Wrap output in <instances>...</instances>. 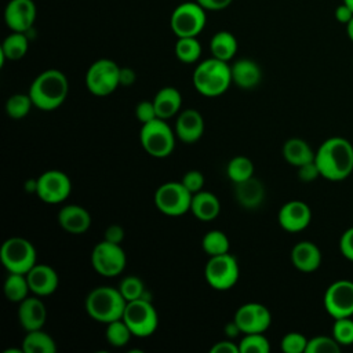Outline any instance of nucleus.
<instances>
[{"label":"nucleus","mask_w":353,"mask_h":353,"mask_svg":"<svg viewBox=\"0 0 353 353\" xmlns=\"http://www.w3.org/2000/svg\"><path fill=\"white\" fill-rule=\"evenodd\" d=\"M320 175L328 181H343L353 171V146L342 137L325 139L314 154Z\"/></svg>","instance_id":"obj_1"},{"label":"nucleus","mask_w":353,"mask_h":353,"mask_svg":"<svg viewBox=\"0 0 353 353\" xmlns=\"http://www.w3.org/2000/svg\"><path fill=\"white\" fill-rule=\"evenodd\" d=\"M68 92V77L58 69H47L32 81L28 94L37 109L48 112L59 108L65 102Z\"/></svg>","instance_id":"obj_2"},{"label":"nucleus","mask_w":353,"mask_h":353,"mask_svg":"<svg viewBox=\"0 0 353 353\" xmlns=\"http://www.w3.org/2000/svg\"><path fill=\"white\" fill-rule=\"evenodd\" d=\"M192 81L196 91L204 97L222 95L233 83L230 65L214 57L204 59L196 66Z\"/></svg>","instance_id":"obj_3"},{"label":"nucleus","mask_w":353,"mask_h":353,"mask_svg":"<svg viewBox=\"0 0 353 353\" xmlns=\"http://www.w3.org/2000/svg\"><path fill=\"white\" fill-rule=\"evenodd\" d=\"M127 301L119 288L110 285H99L92 288L84 302L87 314L95 321L108 324L123 317Z\"/></svg>","instance_id":"obj_4"},{"label":"nucleus","mask_w":353,"mask_h":353,"mask_svg":"<svg viewBox=\"0 0 353 353\" xmlns=\"http://www.w3.org/2000/svg\"><path fill=\"white\" fill-rule=\"evenodd\" d=\"M175 131L163 119H154L142 124L139 142L143 150L156 159L168 157L175 148Z\"/></svg>","instance_id":"obj_5"},{"label":"nucleus","mask_w":353,"mask_h":353,"mask_svg":"<svg viewBox=\"0 0 353 353\" xmlns=\"http://www.w3.org/2000/svg\"><path fill=\"white\" fill-rule=\"evenodd\" d=\"M34 245L23 237H10L0 247V261L11 273L26 274L36 265Z\"/></svg>","instance_id":"obj_6"},{"label":"nucleus","mask_w":353,"mask_h":353,"mask_svg":"<svg viewBox=\"0 0 353 353\" xmlns=\"http://www.w3.org/2000/svg\"><path fill=\"white\" fill-rule=\"evenodd\" d=\"M123 320L130 327L134 336L146 338L154 334L159 325V314L152 302L146 298L130 301L125 305Z\"/></svg>","instance_id":"obj_7"},{"label":"nucleus","mask_w":353,"mask_h":353,"mask_svg":"<svg viewBox=\"0 0 353 353\" xmlns=\"http://www.w3.org/2000/svg\"><path fill=\"white\" fill-rule=\"evenodd\" d=\"M205 10L197 1L176 6L170 18V26L176 37H197L205 26Z\"/></svg>","instance_id":"obj_8"},{"label":"nucleus","mask_w":353,"mask_h":353,"mask_svg":"<svg viewBox=\"0 0 353 353\" xmlns=\"http://www.w3.org/2000/svg\"><path fill=\"white\" fill-rule=\"evenodd\" d=\"M120 85V66L108 58L95 61L85 73V87L97 97H106Z\"/></svg>","instance_id":"obj_9"},{"label":"nucleus","mask_w":353,"mask_h":353,"mask_svg":"<svg viewBox=\"0 0 353 353\" xmlns=\"http://www.w3.org/2000/svg\"><path fill=\"white\" fill-rule=\"evenodd\" d=\"M240 268L237 259L226 252L210 256L204 268V279L210 287L218 291H226L234 287L239 280Z\"/></svg>","instance_id":"obj_10"},{"label":"nucleus","mask_w":353,"mask_h":353,"mask_svg":"<svg viewBox=\"0 0 353 353\" xmlns=\"http://www.w3.org/2000/svg\"><path fill=\"white\" fill-rule=\"evenodd\" d=\"M193 194L182 182H165L154 192V205L168 216H181L190 211Z\"/></svg>","instance_id":"obj_11"},{"label":"nucleus","mask_w":353,"mask_h":353,"mask_svg":"<svg viewBox=\"0 0 353 353\" xmlns=\"http://www.w3.org/2000/svg\"><path fill=\"white\" fill-rule=\"evenodd\" d=\"M91 263L95 272L101 276L114 277L124 270L127 256L121 244L110 243L103 239L92 248Z\"/></svg>","instance_id":"obj_12"},{"label":"nucleus","mask_w":353,"mask_h":353,"mask_svg":"<svg viewBox=\"0 0 353 353\" xmlns=\"http://www.w3.org/2000/svg\"><path fill=\"white\" fill-rule=\"evenodd\" d=\"M70 192V178L59 170H48L36 179V194L47 204H58L65 201Z\"/></svg>","instance_id":"obj_13"},{"label":"nucleus","mask_w":353,"mask_h":353,"mask_svg":"<svg viewBox=\"0 0 353 353\" xmlns=\"http://www.w3.org/2000/svg\"><path fill=\"white\" fill-rule=\"evenodd\" d=\"M324 307L334 319L353 316V281L336 280L324 294Z\"/></svg>","instance_id":"obj_14"},{"label":"nucleus","mask_w":353,"mask_h":353,"mask_svg":"<svg viewBox=\"0 0 353 353\" xmlns=\"http://www.w3.org/2000/svg\"><path fill=\"white\" fill-rule=\"evenodd\" d=\"M233 320L239 325L241 334L265 332L272 323V314L265 305L248 302L236 310Z\"/></svg>","instance_id":"obj_15"},{"label":"nucleus","mask_w":353,"mask_h":353,"mask_svg":"<svg viewBox=\"0 0 353 353\" xmlns=\"http://www.w3.org/2000/svg\"><path fill=\"white\" fill-rule=\"evenodd\" d=\"M37 10L33 0H10L4 10V21L12 32L28 33L36 21Z\"/></svg>","instance_id":"obj_16"},{"label":"nucleus","mask_w":353,"mask_h":353,"mask_svg":"<svg viewBox=\"0 0 353 353\" xmlns=\"http://www.w3.org/2000/svg\"><path fill=\"white\" fill-rule=\"evenodd\" d=\"M277 219L285 232L296 233L307 228L312 219V211L306 203L301 200H291L280 208Z\"/></svg>","instance_id":"obj_17"},{"label":"nucleus","mask_w":353,"mask_h":353,"mask_svg":"<svg viewBox=\"0 0 353 353\" xmlns=\"http://www.w3.org/2000/svg\"><path fill=\"white\" fill-rule=\"evenodd\" d=\"M175 135L183 143L197 142L204 132V119L196 109H185L178 113L175 121Z\"/></svg>","instance_id":"obj_18"},{"label":"nucleus","mask_w":353,"mask_h":353,"mask_svg":"<svg viewBox=\"0 0 353 353\" xmlns=\"http://www.w3.org/2000/svg\"><path fill=\"white\" fill-rule=\"evenodd\" d=\"M26 279L30 287V292L37 296L51 295L52 292H55L59 284L57 270L46 263H36L26 273Z\"/></svg>","instance_id":"obj_19"},{"label":"nucleus","mask_w":353,"mask_h":353,"mask_svg":"<svg viewBox=\"0 0 353 353\" xmlns=\"http://www.w3.org/2000/svg\"><path fill=\"white\" fill-rule=\"evenodd\" d=\"M18 321L25 331L40 330L47 320V307L37 296H28L18 303Z\"/></svg>","instance_id":"obj_20"},{"label":"nucleus","mask_w":353,"mask_h":353,"mask_svg":"<svg viewBox=\"0 0 353 353\" xmlns=\"http://www.w3.org/2000/svg\"><path fill=\"white\" fill-rule=\"evenodd\" d=\"M58 223L70 234H83L91 226V215L81 205L68 204L59 210Z\"/></svg>","instance_id":"obj_21"},{"label":"nucleus","mask_w":353,"mask_h":353,"mask_svg":"<svg viewBox=\"0 0 353 353\" xmlns=\"http://www.w3.org/2000/svg\"><path fill=\"white\" fill-rule=\"evenodd\" d=\"M292 265L305 273L314 272L321 263V252L319 247L307 240L296 243L291 250Z\"/></svg>","instance_id":"obj_22"},{"label":"nucleus","mask_w":353,"mask_h":353,"mask_svg":"<svg viewBox=\"0 0 353 353\" xmlns=\"http://www.w3.org/2000/svg\"><path fill=\"white\" fill-rule=\"evenodd\" d=\"M232 70V81L243 88V90H251L256 87L262 79V72L259 65L248 58H241L233 62L230 65Z\"/></svg>","instance_id":"obj_23"},{"label":"nucleus","mask_w":353,"mask_h":353,"mask_svg":"<svg viewBox=\"0 0 353 353\" xmlns=\"http://www.w3.org/2000/svg\"><path fill=\"white\" fill-rule=\"evenodd\" d=\"M153 103L157 117L167 120L179 113L182 106V95L175 87H163L156 92Z\"/></svg>","instance_id":"obj_24"},{"label":"nucleus","mask_w":353,"mask_h":353,"mask_svg":"<svg viewBox=\"0 0 353 353\" xmlns=\"http://www.w3.org/2000/svg\"><path fill=\"white\" fill-rule=\"evenodd\" d=\"M192 214L203 222H208L215 219L221 212V201L219 199L207 190H200L193 194L190 204Z\"/></svg>","instance_id":"obj_25"},{"label":"nucleus","mask_w":353,"mask_h":353,"mask_svg":"<svg viewBox=\"0 0 353 353\" xmlns=\"http://www.w3.org/2000/svg\"><path fill=\"white\" fill-rule=\"evenodd\" d=\"M234 185H236L234 196H236L237 203L241 207L252 210V208L259 207V204L263 201L265 188L259 179L251 176L250 179L234 183Z\"/></svg>","instance_id":"obj_26"},{"label":"nucleus","mask_w":353,"mask_h":353,"mask_svg":"<svg viewBox=\"0 0 353 353\" xmlns=\"http://www.w3.org/2000/svg\"><path fill=\"white\" fill-rule=\"evenodd\" d=\"M314 152L309 143L301 138H291L283 145V157L291 165L299 167L314 160Z\"/></svg>","instance_id":"obj_27"},{"label":"nucleus","mask_w":353,"mask_h":353,"mask_svg":"<svg viewBox=\"0 0 353 353\" xmlns=\"http://www.w3.org/2000/svg\"><path fill=\"white\" fill-rule=\"evenodd\" d=\"M29 48V40L26 33L22 32H12L8 34L0 47V65L4 63L6 59L8 61H18L23 58Z\"/></svg>","instance_id":"obj_28"},{"label":"nucleus","mask_w":353,"mask_h":353,"mask_svg":"<svg viewBox=\"0 0 353 353\" xmlns=\"http://www.w3.org/2000/svg\"><path fill=\"white\" fill-rule=\"evenodd\" d=\"M210 50L214 58L229 62L237 52V40L230 32L219 30L211 37Z\"/></svg>","instance_id":"obj_29"},{"label":"nucleus","mask_w":353,"mask_h":353,"mask_svg":"<svg viewBox=\"0 0 353 353\" xmlns=\"http://www.w3.org/2000/svg\"><path fill=\"white\" fill-rule=\"evenodd\" d=\"M22 349L23 353H55L57 345L51 335L40 328L26 331V335L22 341Z\"/></svg>","instance_id":"obj_30"},{"label":"nucleus","mask_w":353,"mask_h":353,"mask_svg":"<svg viewBox=\"0 0 353 353\" xmlns=\"http://www.w3.org/2000/svg\"><path fill=\"white\" fill-rule=\"evenodd\" d=\"M30 287L26 279V274L23 273H11L8 272V276L4 281V295L10 302L19 303L25 298L29 296Z\"/></svg>","instance_id":"obj_31"},{"label":"nucleus","mask_w":353,"mask_h":353,"mask_svg":"<svg viewBox=\"0 0 353 353\" xmlns=\"http://www.w3.org/2000/svg\"><path fill=\"white\" fill-rule=\"evenodd\" d=\"M226 175L233 183H239L254 176V163L247 156H234L226 165Z\"/></svg>","instance_id":"obj_32"},{"label":"nucleus","mask_w":353,"mask_h":353,"mask_svg":"<svg viewBox=\"0 0 353 353\" xmlns=\"http://www.w3.org/2000/svg\"><path fill=\"white\" fill-rule=\"evenodd\" d=\"M201 247L208 256H215V255H222L229 252L230 241H229V237L222 230L214 229L207 232L203 236Z\"/></svg>","instance_id":"obj_33"},{"label":"nucleus","mask_w":353,"mask_h":353,"mask_svg":"<svg viewBox=\"0 0 353 353\" xmlns=\"http://www.w3.org/2000/svg\"><path fill=\"white\" fill-rule=\"evenodd\" d=\"M175 55L183 63H194L201 55V44L197 37H178Z\"/></svg>","instance_id":"obj_34"},{"label":"nucleus","mask_w":353,"mask_h":353,"mask_svg":"<svg viewBox=\"0 0 353 353\" xmlns=\"http://www.w3.org/2000/svg\"><path fill=\"white\" fill-rule=\"evenodd\" d=\"M105 336H106V341L114 346V347H121V346H125L131 336H132V332L130 330V327L127 325V323L121 319H117L114 321H110L106 324V331H105Z\"/></svg>","instance_id":"obj_35"},{"label":"nucleus","mask_w":353,"mask_h":353,"mask_svg":"<svg viewBox=\"0 0 353 353\" xmlns=\"http://www.w3.org/2000/svg\"><path fill=\"white\" fill-rule=\"evenodd\" d=\"M244 336L239 342L240 353H269L270 343L263 332L243 334Z\"/></svg>","instance_id":"obj_36"},{"label":"nucleus","mask_w":353,"mask_h":353,"mask_svg":"<svg viewBox=\"0 0 353 353\" xmlns=\"http://www.w3.org/2000/svg\"><path fill=\"white\" fill-rule=\"evenodd\" d=\"M32 106L34 105L29 94H14L6 102V113L11 119H23Z\"/></svg>","instance_id":"obj_37"},{"label":"nucleus","mask_w":353,"mask_h":353,"mask_svg":"<svg viewBox=\"0 0 353 353\" xmlns=\"http://www.w3.org/2000/svg\"><path fill=\"white\" fill-rule=\"evenodd\" d=\"M117 288L127 302L145 298V284L138 276L123 277Z\"/></svg>","instance_id":"obj_38"},{"label":"nucleus","mask_w":353,"mask_h":353,"mask_svg":"<svg viewBox=\"0 0 353 353\" xmlns=\"http://www.w3.org/2000/svg\"><path fill=\"white\" fill-rule=\"evenodd\" d=\"M341 345L334 336L319 335L307 341L306 353H339Z\"/></svg>","instance_id":"obj_39"},{"label":"nucleus","mask_w":353,"mask_h":353,"mask_svg":"<svg viewBox=\"0 0 353 353\" xmlns=\"http://www.w3.org/2000/svg\"><path fill=\"white\" fill-rule=\"evenodd\" d=\"M332 336L342 345L353 343V320L350 317L335 319L332 325Z\"/></svg>","instance_id":"obj_40"},{"label":"nucleus","mask_w":353,"mask_h":353,"mask_svg":"<svg viewBox=\"0 0 353 353\" xmlns=\"http://www.w3.org/2000/svg\"><path fill=\"white\" fill-rule=\"evenodd\" d=\"M307 341L305 335L299 332H288L281 339V350L284 353H306Z\"/></svg>","instance_id":"obj_41"},{"label":"nucleus","mask_w":353,"mask_h":353,"mask_svg":"<svg viewBox=\"0 0 353 353\" xmlns=\"http://www.w3.org/2000/svg\"><path fill=\"white\" fill-rule=\"evenodd\" d=\"M181 182L183 183V186H185L192 194H194V193L203 190L205 181H204V175H203L200 171H197V170H190V171H188V172L183 174Z\"/></svg>","instance_id":"obj_42"},{"label":"nucleus","mask_w":353,"mask_h":353,"mask_svg":"<svg viewBox=\"0 0 353 353\" xmlns=\"http://www.w3.org/2000/svg\"><path fill=\"white\" fill-rule=\"evenodd\" d=\"M135 116L141 121V124H145V123H149V121L157 119L153 101H142V102H139L137 105V108H135Z\"/></svg>","instance_id":"obj_43"},{"label":"nucleus","mask_w":353,"mask_h":353,"mask_svg":"<svg viewBox=\"0 0 353 353\" xmlns=\"http://www.w3.org/2000/svg\"><path fill=\"white\" fill-rule=\"evenodd\" d=\"M339 250L346 259L353 262V226L342 233L339 240Z\"/></svg>","instance_id":"obj_44"},{"label":"nucleus","mask_w":353,"mask_h":353,"mask_svg":"<svg viewBox=\"0 0 353 353\" xmlns=\"http://www.w3.org/2000/svg\"><path fill=\"white\" fill-rule=\"evenodd\" d=\"M298 176L303 182H312L321 175H320V170H319L316 161L313 160V161H309V163L298 167Z\"/></svg>","instance_id":"obj_45"},{"label":"nucleus","mask_w":353,"mask_h":353,"mask_svg":"<svg viewBox=\"0 0 353 353\" xmlns=\"http://www.w3.org/2000/svg\"><path fill=\"white\" fill-rule=\"evenodd\" d=\"M211 353H240L239 350V343H234L229 339L226 341H219L215 342L211 347H210Z\"/></svg>","instance_id":"obj_46"},{"label":"nucleus","mask_w":353,"mask_h":353,"mask_svg":"<svg viewBox=\"0 0 353 353\" xmlns=\"http://www.w3.org/2000/svg\"><path fill=\"white\" fill-rule=\"evenodd\" d=\"M105 240L110 241V243H116V244H121L123 239H124V229L120 225H110L106 228L105 230Z\"/></svg>","instance_id":"obj_47"},{"label":"nucleus","mask_w":353,"mask_h":353,"mask_svg":"<svg viewBox=\"0 0 353 353\" xmlns=\"http://www.w3.org/2000/svg\"><path fill=\"white\" fill-rule=\"evenodd\" d=\"M205 11H221L228 8L233 0H196Z\"/></svg>","instance_id":"obj_48"},{"label":"nucleus","mask_w":353,"mask_h":353,"mask_svg":"<svg viewBox=\"0 0 353 353\" xmlns=\"http://www.w3.org/2000/svg\"><path fill=\"white\" fill-rule=\"evenodd\" d=\"M353 18V10L345 4L342 1V4H339L336 8H335V19L343 25H346L350 19Z\"/></svg>","instance_id":"obj_49"},{"label":"nucleus","mask_w":353,"mask_h":353,"mask_svg":"<svg viewBox=\"0 0 353 353\" xmlns=\"http://www.w3.org/2000/svg\"><path fill=\"white\" fill-rule=\"evenodd\" d=\"M135 81V72L130 68H120V85L128 87Z\"/></svg>","instance_id":"obj_50"},{"label":"nucleus","mask_w":353,"mask_h":353,"mask_svg":"<svg viewBox=\"0 0 353 353\" xmlns=\"http://www.w3.org/2000/svg\"><path fill=\"white\" fill-rule=\"evenodd\" d=\"M239 334H241V331H240L239 325L234 323V320L226 325V335H228V336L234 338V336L239 335Z\"/></svg>","instance_id":"obj_51"},{"label":"nucleus","mask_w":353,"mask_h":353,"mask_svg":"<svg viewBox=\"0 0 353 353\" xmlns=\"http://www.w3.org/2000/svg\"><path fill=\"white\" fill-rule=\"evenodd\" d=\"M346 33H347V37L353 41V18L346 23Z\"/></svg>","instance_id":"obj_52"},{"label":"nucleus","mask_w":353,"mask_h":353,"mask_svg":"<svg viewBox=\"0 0 353 353\" xmlns=\"http://www.w3.org/2000/svg\"><path fill=\"white\" fill-rule=\"evenodd\" d=\"M343 3H345V4H347V6L353 10V0H343Z\"/></svg>","instance_id":"obj_53"}]
</instances>
